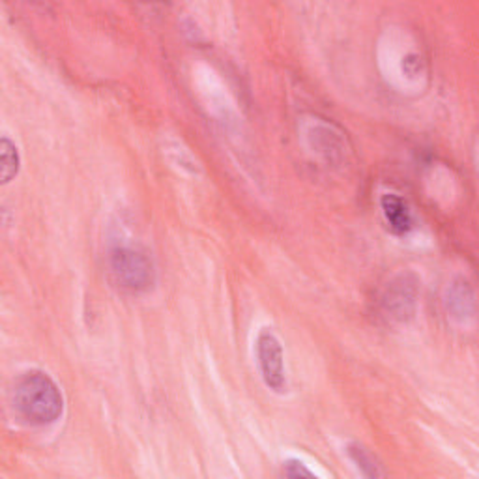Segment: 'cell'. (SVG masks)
Returning a JSON list of instances; mask_svg holds the SVG:
<instances>
[{
  "label": "cell",
  "mask_w": 479,
  "mask_h": 479,
  "mask_svg": "<svg viewBox=\"0 0 479 479\" xmlns=\"http://www.w3.org/2000/svg\"><path fill=\"white\" fill-rule=\"evenodd\" d=\"M14 406L26 424L51 425L62 416L64 399L47 373L28 371L15 382Z\"/></svg>",
  "instance_id": "1"
},
{
  "label": "cell",
  "mask_w": 479,
  "mask_h": 479,
  "mask_svg": "<svg viewBox=\"0 0 479 479\" xmlns=\"http://www.w3.org/2000/svg\"><path fill=\"white\" fill-rule=\"evenodd\" d=\"M109 268L118 286L127 293H146L155 283V268L148 254L132 245H118L109 254Z\"/></svg>",
  "instance_id": "2"
},
{
  "label": "cell",
  "mask_w": 479,
  "mask_h": 479,
  "mask_svg": "<svg viewBox=\"0 0 479 479\" xmlns=\"http://www.w3.org/2000/svg\"><path fill=\"white\" fill-rule=\"evenodd\" d=\"M420 296V281L418 277L403 272L395 275L380 293L378 305L380 313L384 314L392 323H406L416 313Z\"/></svg>",
  "instance_id": "3"
},
{
  "label": "cell",
  "mask_w": 479,
  "mask_h": 479,
  "mask_svg": "<svg viewBox=\"0 0 479 479\" xmlns=\"http://www.w3.org/2000/svg\"><path fill=\"white\" fill-rule=\"evenodd\" d=\"M257 358H259V367L264 378V384L270 390L283 394L286 390L283 348H281L279 339L268 328H264L257 337Z\"/></svg>",
  "instance_id": "4"
},
{
  "label": "cell",
  "mask_w": 479,
  "mask_h": 479,
  "mask_svg": "<svg viewBox=\"0 0 479 479\" xmlns=\"http://www.w3.org/2000/svg\"><path fill=\"white\" fill-rule=\"evenodd\" d=\"M445 309H448V313H452V316L461 323L468 321V318H474L475 296L472 284L464 277L455 279L448 286V293H445Z\"/></svg>",
  "instance_id": "5"
},
{
  "label": "cell",
  "mask_w": 479,
  "mask_h": 479,
  "mask_svg": "<svg viewBox=\"0 0 479 479\" xmlns=\"http://www.w3.org/2000/svg\"><path fill=\"white\" fill-rule=\"evenodd\" d=\"M380 206H382V212H384V217L388 221L390 229L395 233V235H406L412 231V214L408 210V205L395 194H388L382 197L380 201Z\"/></svg>",
  "instance_id": "6"
},
{
  "label": "cell",
  "mask_w": 479,
  "mask_h": 479,
  "mask_svg": "<svg viewBox=\"0 0 479 479\" xmlns=\"http://www.w3.org/2000/svg\"><path fill=\"white\" fill-rule=\"evenodd\" d=\"M348 455L356 463V466L360 468V472L365 477H384L386 472L382 468V464L376 461V457L365 448V445L354 442L348 445Z\"/></svg>",
  "instance_id": "7"
},
{
  "label": "cell",
  "mask_w": 479,
  "mask_h": 479,
  "mask_svg": "<svg viewBox=\"0 0 479 479\" xmlns=\"http://www.w3.org/2000/svg\"><path fill=\"white\" fill-rule=\"evenodd\" d=\"M0 164H3L0 178H3V184H10L17 176L21 162L15 145L8 137H3V141H0Z\"/></svg>",
  "instance_id": "8"
},
{
  "label": "cell",
  "mask_w": 479,
  "mask_h": 479,
  "mask_svg": "<svg viewBox=\"0 0 479 479\" xmlns=\"http://www.w3.org/2000/svg\"><path fill=\"white\" fill-rule=\"evenodd\" d=\"M283 474L286 477H314V474L298 459H289L283 463Z\"/></svg>",
  "instance_id": "9"
}]
</instances>
